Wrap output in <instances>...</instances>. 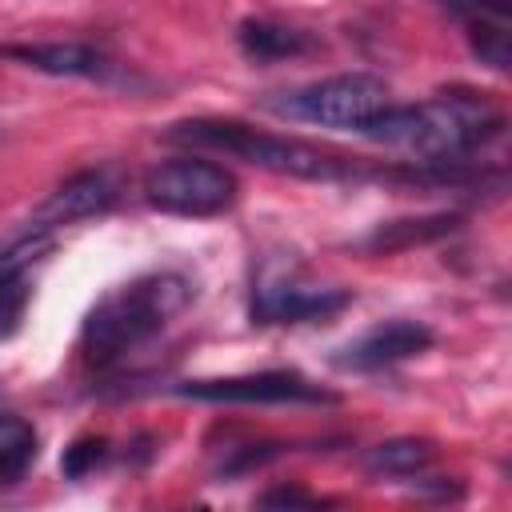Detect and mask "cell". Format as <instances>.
<instances>
[{"label": "cell", "instance_id": "cell-1", "mask_svg": "<svg viewBox=\"0 0 512 512\" xmlns=\"http://www.w3.org/2000/svg\"><path fill=\"white\" fill-rule=\"evenodd\" d=\"M500 128H504V116L468 92H452V96H436L404 108L384 104L360 124L368 140L404 148L420 160H464L480 144L496 140Z\"/></svg>", "mask_w": 512, "mask_h": 512}, {"label": "cell", "instance_id": "cell-2", "mask_svg": "<svg viewBox=\"0 0 512 512\" xmlns=\"http://www.w3.org/2000/svg\"><path fill=\"white\" fill-rule=\"evenodd\" d=\"M168 144H184V148H212V152H228L240 156L256 168L280 172V176H296V180H380V168L360 164L356 156H336L324 152L316 144L292 140V136H276L264 128H252L244 120H176L160 132Z\"/></svg>", "mask_w": 512, "mask_h": 512}, {"label": "cell", "instance_id": "cell-3", "mask_svg": "<svg viewBox=\"0 0 512 512\" xmlns=\"http://www.w3.org/2000/svg\"><path fill=\"white\" fill-rule=\"evenodd\" d=\"M188 296H192V288L176 272H156V276H140L132 284L112 288L84 316V332H80L84 356L96 368L124 364V356H132L136 348L156 340L184 312Z\"/></svg>", "mask_w": 512, "mask_h": 512}, {"label": "cell", "instance_id": "cell-4", "mask_svg": "<svg viewBox=\"0 0 512 512\" xmlns=\"http://www.w3.org/2000/svg\"><path fill=\"white\" fill-rule=\"evenodd\" d=\"M384 104H388V88L372 72H340L292 92H268L260 100V108H268L272 116H288L320 128H356V132Z\"/></svg>", "mask_w": 512, "mask_h": 512}, {"label": "cell", "instance_id": "cell-5", "mask_svg": "<svg viewBox=\"0 0 512 512\" xmlns=\"http://www.w3.org/2000/svg\"><path fill=\"white\" fill-rule=\"evenodd\" d=\"M144 200L172 216H216L236 200V176L200 156L164 160L144 172Z\"/></svg>", "mask_w": 512, "mask_h": 512}, {"label": "cell", "instance_id": "cell-6", "mask_svg": "<svg viewBox=\"0 0 512 512\" xmlns=\"http://www.w3.org/2000/svg\"><path fill=\"white\" fill-rule=\"evenodd\" d=\"M184 400L204 404H336V392L312 384L300 372H248V376H220V380H188L172 388Z\"/></svg>", "mask_w": 512, "mask_h": 512}, {"label": "cell", "instance_id": "cell-7", "mask_svg": "<svg viewBox=\"0 0 512 512\" xmlns=\"http://www.w3.org/2000/svg\"><path fill=\"white\" fill-rule=\"evenodd\" d=\"M120 196V180L112 168H84L76 176H68L56 192H48V200L32 212L28 228L36 232H56L64 224H76V220H88V216H100L116 204Z\"/></svg>", "mask_w": 512, "mask_h": 512}, {"label": "cell", "instance_id": "cell-8", "mask_svg": "<svg viewBox=\"0 0 512 512\" xmlns=\"http://www.w3.org/2000/svg\"><path fill=\"white\" fill-rule=\"evenodd\" d=\"M428 348H432V328L428 324H420V320H384V324L368 328L364 336H356L348 348H340L336 364L352 368V372H372V368L412 360Z\"/></svg>", "mask_w": 512, "mask_h": 512}, {"label": "cell", "instance_id": "cell-9", "mask_svg": "<svg viewBox=\"0 0 512 512\" xmlns=\"http://www.w3.org/2000/svg\"><path fill=\"white\" fill-rule=\"evenodd\" d=\"M48 248H52V232H36V228H24L16 240L0 248V340L20 328L32 296L28 272L36 260H44Z\"/></svg>", "mask_w": 512, "mask_h": 512}, {"label": "cell", "instance_id": "cell-10", "mask_svg": "<svg viewBox=\"0 0 512 512\" xmlns=\"http://www.w3.org/2000/svg\"><path fill=\"white\" fill-rule=\"evenodd\" d=\"M352 292L344 288H296V284H268L252 300L256 324H300V320H324L336 316Z\"/></svg>", "mask_w": 512, "mask_h": 512}, {"label": "cell", "instance_id": "cell-11", "mask_svg": "<svg viewBox=\"0 0 512 512\" xmlns=\"http://www.w3.org/2000/svg\"><path fill=\"white\" fill-rule=\"evenodd\" d=\"M0 56L20 60L36 72L48 76H104L108 60L100 48L80 44V40H52V44H4Z\"/></svg>", "mask_w": 512, "mask_h": 512}, {"label": "cell", "instance_id": "cell-12", "mask_svg": "<svg viewBox=\"0 0 512 512\" xmlns=\"http://www.w3.org/2000/svg\"><path fill=\"white\" fill-rule=\"evenodd\" d=\"M236 44L248 60L256 64H268V60H288V56H300L308 52L316 40L300 28H288V24H276V20H240L236 28Z\"/></svg>", "mask_w": 512, "mask_h": 512}, {"label": "cell", "instance_id": "cell-13", "mask_svg": "<svg viewBox=\"0 0 512 512\" xmlns=\"http://www.w3.org/2000/svg\"><path fill=\"white\" fill-rule=\"evenodd\" d=\"M456 228V216L440 212V216H412V220H388L380 224L372 236H364L368 252H404L412 244H432L440 236H448Z\"/></svg>", "mask_w": 512, "mask_h": 512}, {"label": "cell", "instance_id": "cell-14", "mask_svg": "<svg viewBox=\"0 0 512 512\" xmlns=\"http://www.w3.org/2000/svg\"><path fill=\"white\" fill-rule=\"evenodd\" d=\"M428 464H432V444L416 440V436L384 440V444L368 448V456H364V468L372 476H416Z\"/></svg>", "mask_w": 512, "mask_h": 512}, {"label": "cell", "instance_id": "cell-15", "mask_svg": "<svg viewBox=\"0 0 512 512\" xmlns=\"http://www.w3.org/2000/svg\"><path fill=\"white\" fill-rule=\"evenodd\" d=\"M36 456V428L20 416H0V480H16Z\"/></svg>", "mask_w": 512, "mask_h": 512}, {"label": "cell", "instance_id": "cell-16", "mask_svg": "<svg viewBox=\"0 0 512 512\" xmlns=\"http://www.w3.org/2000/svg\"><path fill=\"white\" fill-rule=\"evenodd\" d=\"M468 36H472V52H476V56H480V64H488L492 72H504V68L512 64L508 28H504L500 20L492 24V20H484V16H480V20L472 24V32H468Z\"/></svg>", "mask_w": 512, "mask_h": 512}, {"label": "cell", "instance_id": "cell-17", "mask_svg": "<svg viewBox=\"0 0 512 512\" xmlns=\"http://www.w3.org/2000/svg\"><path fill=\"white\" fill-rule=\"evenodd\" d=\"M104 456H108V444H104L100 436H80L72 448H64L60 472H64L68 480H84L96 464H104Z\"/></svg>", "mask_w": 512, "mask_h": 512}, {"label": "cell", "instance_id": "cell-18", "mask_svg": "<svg viewBox=\"0 0 512 512\" xmlns=\"http://www.w3.org/2000/svg\"><path fill=\"white\" fill-rule=\"evenodd\" d=\"M280 452H284V444H252V448H244L236 460H228V464H224V476H236V472L260 468L264 460H272V456H280Z\"/></svg>", "mask_w": 512, "mask_h": 512}, {"label": "cell", "instance_id": "cell-19", "mask_svg": "<svg viewBox=\"0 0 512 512\" xmlns=\"http://www.w3.org/2000/svg\"><path fill=\"white\" fill-rule=\"evenodd\" d=\"M260 504H264V508H316L320 500L308 496V492H300V488L280 484V488H268V492L260 496Z\"/></svg>", "mask_w": 512, "mask_h": 512}]
</instances>
